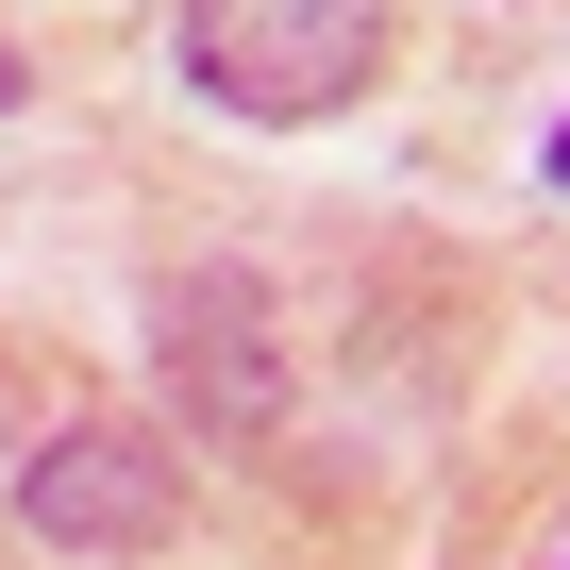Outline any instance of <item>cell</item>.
<instances>
[{
    "label": "cell",
    "instance_id": "obj_1",
    "mask_svg": "<svg viewBox=\"0 0 570 570\" xmlns=\"http://www.w3.org/2000/svg\"><path fill=\"white\" fill-rule=\"evenodd\" d=\"M185 85L235 118H353L386 85V0H185Z\"/></svg>",
    "mask_w": 570,
    "mask_h": 570
},
{
    "label": "cell",
    "instance_id": "obj_2",
    "mask_svg": "<svg viewBox=\"0 0 570 570\" xmlns=\"http://www.w3.org/2000/svg\"><path fill=\"white\" fill-rule=\"evenodd\" d=\"M168 503H185V470H168V436H135V420H85V436H51V453L18 470V520H35L51 553H151Z\"/></svg>",
    "mask_w": 570,
    "mask_h": 570
},
{
    "label": "cell",
    "instance_id": "obj_3",
    "mask_svg": "<svg viewBox=\"0 0 570 570\" xmlns=\"http://www.w3.org/2000/svg\"><path fill=\"white\" fill-rule=\"evenodd\" d=\"M168 386H202L218 436H268V336H252V285H168Z\"/></svg>",
    "mask_w": 570,
    "mask_h": 570
},
{
    "label": "cell",
    "instance_id": "obj_4",
    "mask_svg": "<svg viewBox=\"0 0 570 570\" xmlns=\"http://www.w3.org/2000/svg\"><path fill=\"white\" fill-rule=\"evenodd\" d=\"M553 185H570V135H553Z\"/></svg>",
    "mask_w": 570,
    "mask_h": 570
}]
</instances>
